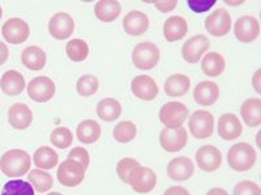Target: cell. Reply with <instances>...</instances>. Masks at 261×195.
<instances>
[{
    "instance_id": "6da1fadb",
    "label": "cell",
    "mask_w": 261,
    "mask_h": 195,
    "mask_svg": "<svg viewBox=\"0 0 261 195\" xmlns=\"http://www.w3.org/2000/svg\"><path fill=\"white\" fill-rule=\"evenodd\" d=\"M32 166V157L25 150L13 148L7 151L3 156L0 157V171L3 175L11 178L22 177L29 172Z\"/></svg>"
},
{
    "instance_id": "7a4b0ae2",
    "label": "cell",
    "mask_w": 261,
    "mask_h": 195,
    "mask_svg": "<svg viewBox=\"0 0 261 195\" xmlns=\"http://www.w3.org/2000/svg\"><path fill=\"white\" fill-rule=\"evenodd\" d=\"M257 155L256 151L249 143H235L230 147L227 152V162L230 168L235 172L249 171L255 166Z\"/></svg>"
},
{
    "instance_id": "3957f363",
    "label": "cell",
    "mask_w": 261,
    "mask_h": 195,
    "mask_svg": "<svg viewBox=\"0 0 261 195\" xmlns=\"http://www.w3.org/2000/svg\"><path fill=\"white\" fill-rule=\"evenodd\" d=\"M160 59V48L153 42H141L134 48L132 52V61L140 71H150L155 68Z\"/></svg>"
},
{
    "instance_id": "277c9868",
    "label": "cell",
    "mask_w": 261,
    "mask_h": 195,
    "mask_svg": "<svg viewBox=\"0 0 261 195\" xmlns=\"http://www.w3.org/2000/svg\"><path fill=\"white\" fill-rule=\"evenodd\" d=\"M187 106H184L180 102H169L163 104L160 110V121L165 125L167 129H176L181 126L183 122L188 117Z\"/></svg>"
},
{
    "instance_id": "5b68a950",
    "label": "cell",
    "mask_w": 261,
    "mask_h": 195,
    "mask_svg": "<svg viewBox=\"0 0 261 195\" xmlns=\"http://www.w3.org/2000/svg\"><path fill=\"white\" fill-rule=\"evenodd\" d=\"M85 171L86 169L77 161L67 159L58 168V181L62 183L63 186H79L85 178Z\"/></svg>"
},
{
    "instance_id": "8992f818",
    "label": "cell",
    "mask_w": 261,
    "mask_h": 195,
    "mask_svg": "<svg viewBox=\"0 0 261 195\" xmlns=\"http://www.w3.org/2000/svg\"><path fill=\"white\" fill-rule=\"evenodd\" d=\"M190 132L195 138L206 139L212 137L214 132V117L208 111H196L191 115Z\"/></svg>"
},
{
    "instance_id": "52a82bcc",
    "label": "cell",
    "mask_w": 261,
    "mask_h": 195,
    "mask_svg": "<svg viewBox=\"0 0 261 195\" xmlns=\"http://www.w3.org/2000/svg\"><path fill=\"white\" fill-rule=\"evenodd\" d=\"M55 91H57V86L50 77L46 76L33 78L28 85V95L32 101L38 103H46L53 99Z\"/></svg>"
},
{
    "instance_id": "ba28073f",
    "label": "cell",
    "mask_w": 261,
    "mask_h": 195,
    "mask_svg": "<svg viewBox=\"0 0 261 195\" xmlns=\"http://www.w3.org/2000/svg\"><path fill=\"white\" fill-rule=\"evenodd\" d=\"M128 185H130L134 191L146 194L150 192L157 185V175L153 172V169L140 166L130 173Z\"/></svg>"
},
{
    "instance_id": "9c48e42d",
    "label": "cell",
    "mask_w": 261,
    "mask_h": 195,
    "mask_svg": "<svg viewBox=\"0 0 261 195\" xmlns=\"http://www.w3.org/2000/svg\"><path fill=\"white\" fill-rule=\"evenodd\" d=\"M188 142V133L183 126L176 129H167L163 127L160 133L161 147L167 152H178L183 150Z\"/></svg>"
},
{
    "instance_id": "30bf717a",
    "label": "cell",
    "mask_w": 261,
    "mask_h": 195,
    "mask_svg": "<svg viewBox=\"0 0 261 195\" xmlns=\"http://www.w3.org/2000/svg\"><path fill=\"white\" fill-rule=\"evenodd\" d=\"M2 36L11 45H21L30 36V29L27 21L18 17L9 18L2 27Z\"/></svg>"
},
{
    "instance_id": "8fae6325",
    "label": "cell",
    "mask_w": 261,
    "mask_h": 195,
    "mask_svg": "<svg viewBox=\"0 0 261 195\" xmlns=\"http://www.w3.org/2000/svg\"><path fill=\"white\" fill-rule=\"evenodd\" d=\"M211 47V41L204 34L192 37L191 39L184 42L181 47V56L190 64H196L201 60L202 55Z\"/></svg>"
},
{
    "instance_id": "7c38bea8",
    "label": "cell",
    "mask_w": 261,
    "mask_h": 195,
    "mask_svg": "<svg viewBox=\"0 0 261 195\" xmlns=\"http://www.w3.org/2000/svg\"><path fill=\"white\" fill-rule=\"evenodd\" d=\"M204 24L211 36L225 37L231 30V16L225 8H220L205 18Z\"/></svg>"
},
{
    "instance_id": "4fadbf2b",
    "label": "cell",
    "mask_w": 261,
    "mask_h": 195,
    "mask_svg": "<svg viewBox=\"0 0 261 195\" xmlns=\"http://www.w3.org/2000/svg\"><path fill=\"white\" fill-rule=\"evenodd\" d=\"M74 30V21L68 13L58 12L48 21V32L54 39L64 41L72 36Z\"/></svg>"
},
{
    "instance_id": "5bb4252c",
    "label": "cell",
    "mask_w": 261,
    "mask_h": 195,
    "mask_svg": "<svg viewBox=\"0 0 261 195\" xmlns=\"http://www.w3.org/2000/svg\"><path fill=\"white\" fill-rule=\"evenodd\" d=\"M234 34L242 43H251L260 36V24L253 16H242L234 25Z\"/></svg>"
},
{
    "instance_id": "9a60e30c",
    "label": "cell",
    "mask_w": 261,
    "mask_h": 195,
    "mask_svg": "<svg viewBox=\"0 0 261 195\" xmlns=\"http://www.w3.org/2000/svg\"><path fill=\"white\" fill-rule=\"evenodd\" d=\"M130 90H132V94L137 99H141V101L145 102L154 101L158 92H160L157 82L150 76H146V74L136 76L132 80V83H130Z\"/></svg>"
},
{
    "instance_id": "2e32d148",
    "label": "cell",
    "mask_w": 261,
    "mask_h": 195,
    "mask_svg": "<svg viewBox=\"0 0 261 195\" xmlns=\"http://www.w3.org/2000/svg\"><path fill=\"white\" fill-rule=\"evenodd\" d=\"M196 162L201 171L214 172L222 164V154L214 146L205 145L196 152Z\"/></svg>"
},
{
    "instance_id": "e0dca14e",
    "label": "cell",
    "mask_w": 261,
    "mask_h": 195,
    "mask_svg": "<svg viewBox=\"0 0 261 195\" xmlns=\"http://www.w3.org/2000/svg\"><path fill=\"white\" fill-rule=\"evenodd\" d=\"M243 133V125L234 113H225L218 120V134L225 141H234Z\"/></svg>"
},
{
    "instance_id": "ac0fdd59",
    "label": "cell",
    "mask_w": 261,
    "mask_h": 195,
    "mask_svg": "<svg viewBox=\"0 0 261 195\" xmlns=\"http://www.w3.org/2000/svg\"><path fill=\"white\" fill-rule=\"evenodd\" d=\"M195 173V164L190 157L178 156L167 164V175L174 181H187Z\"/></svg>"
},
{
    "instance_id": "d6986e66",
    "label": "cell",
    "mask_w": 261,
    "mask_h": 195,
    "mask_svg": "<svg viewBox=\"0 0 261 195\" xmlns=\"http://www.w3.org/2000/svg\"><path fill=\"white\" fill-rule=\"evenodd\" d=\"M123 27L128 36H143L149 29V17L141 11H130L123 18Z\"/></svg>"
},
{
    "instance_id": "ffe728a7",
    "label": "cell",
    "mask_w": 261,
    "mask_h": 195,
    "mask_svg": "<svg viewBox=\"0 0 261 195\" xmlns=\"http://www.w3.org/2000/svg\"><path fill=\"white\" fill-rule=\"evenodd\" d=\"M220 98V87L216 82L212 81H202L197 83L193 90V99L200 106H213Z\"/></svg>"
},
{
    "instance_id": "44dd1931",
    "label": "cell",
    "mask_w": 261,
    "mask_h": 195,
    "mask_svg": "<svg viewBox=\"0 0 261 195\" xmlns=\"http://www.w3.org/2000/svg\"><path fill=\"white\" fill-rule=\"evenodd\" d=\"M8 121L13 129H28L33 122L32 110L24 103H15L8 111Z\"/></svg>"
},
{
    "instance_id": "7402d4cb",
    "label": "cell",
    "mask_w": 261,
    "mask_h": 195,
    "mask_svg": "<svg viewBox=\"0 0 261 195\" xmlns=\"http://www.w3.org/2000/svg\"><path fill=\"white\" fill-rule=\"evenodd\" d=\"M188 24L181 16H171L163 24V36L167 42H176L187 36Z\"/></svg>"
},
{
    "instance_id": "603a6c76",
    "label": "cell",
    "mask_w": 261,
    "mask_h": 195,
    "mask_svg": "<svg viewBox=\"0 0 261 195\" xmlns=\"http://www.w3.org/2000/svg\"><path fill=\"white\" fill-rule=\"evenodd\" d=\"M0 89L11 96L21 94L25 89L24 76L17 71H7L0 78Z\"/></svg>"
},
{
    "instance_id": "cb8c5ba5",
    "label": "cell",
    "mask_w": 261,
    "mask_h": 195,
    "mask_svg": "<svg viewBox=\"0 0 261 195\" xmlns=\"http://www.w3.org/2000/svg\"><path fill=\"white\" fill-rule=\"evenodd\" d=\"M46 60V52L38 46H29L21 53V61L30 71H42L45 68Z\"/></svg>"
},
{
    "instance_id": "d4e9b609",
    "label": "cell",
    "mask_w": 261,
    "mask_h": 195,
    "mask_svg": "<svg viewBox=\"0 0 261 195\" xmlns=\"http://www.w3.org/2000/svg\"><path fill=\"white\" fill-rule=\"evenodd\" d=\"M241 115L243 121L248 126L257 127L261 124V99L260 98H249L243 102L241 107Z\"/></svg>"
},
{
    "instance_id": "484cf974",
    "label": "cell",
    "mask_w": 261,
    "mask_h": 195,
    "mask_svg": "<svg viewBox=\"0 0 261 195\" xmlns=\"http://www.w3.org/2000/svg\"><path fill=\"white\" fill-rule=\"evenodd\" d=\"M165 92L171 98H179L187 94L191 89V80L186 74H172L165 81Z\"/></svg>"
},
{
    "instance_id": "4316f807",
    "label": "cell",
    "mask_w": 261,
    "mask_h": 195,
    "mask_svg": "<svg viewBox=\"0 0 261 195\" xmlns=\"http://www.w3.org/2000/svg\"><path fill=\"white\" fill-rule=\"evenodd\" d=\"M122 12V6L115 0H101L94 7L95 17L102 22H113Z\"/></svg>"
},
{
    "instance_id": "83f0119b",
    "label": "cell",
    "mask_w": 261,
    "mask_h": 195,
    "mask_svg": "<svg viewBox=\"0 0 261 195\" xmlns=\"http://www.w3.org/2000/svg\"><path fill=\"white\" fill-rule=\"evenodd\" d=\"M97 115L105 122L115 121L122 115V104L114 98H105L97 104Z\"/></svg>"
},
{
    "instance_id": "f1b7e54d",
    "label": "cell",
    "mask_w": 261,
    "mask_h": 195,
    "mask_svg": "<svg viewBox=\"0 0 261 195\" xmlns=\"http://www.w3.org/2000/svg\"><path fill=\"white\" fill-rule=\"evenodd\" d=\"M101 125L94 120H84L79 124L77 130H76L79 141L84 145H92V143L97 142L101 137Z\"/></svg>"
},
{
    "instance_id": "f546056e",
    "label": "cell",
    "mask_w": 261,
    "mask_h": 195,
    "mask_svg": "<svg viewBox=\"0 0 261 195\" xmlns=\"http://www.w3.org/2000/svg\"><path fill=\"white\" fill-rule=\"evenodd\" d=\"M226 67L225 57L218 52H209L201 60V71L208 77H218Z\"/></svg>"
},
{
    "instance_id": "4dcf8cb0",
    "label": "cell",
    "mask_w": 261,
    "mask_h": 195,
    "mask_svg": "<svg viewBox=\"0 0 261 195\" xmlns=\"http://www.w3.org/2000/svg\"><path fill=\"white\" fill-rule=\"evenodd\" d=\"M58 161H59V155L57 154V151H54L48 146H42V147L37 148V151L33 155L34 166L38 167V169H42V171L55 168Z\"/></svg>"
},
{
    "instance_id": "1f68e13d",
    "label": "cell",
    "mask_w": 261,
    "mask_h": 195,
    "mask_svg": "<svg viewBox=\"0 0 261 195\" xmlns=\"http://www.w3.org/2000/svg\"><path fill=\"white\" fill-rule=\"evenodd\" d=\"M29 182L32 183L33 189L38 192H46L54 186V178L48 172L42 169H33L28 175Z\"/></svg>"
},
{
    "instance_id": "d6a6232c",
    "label": "cell",
    "mask_w": 261,
    "mask_h": 195,
    "mask_svg": "<svg viewBox=\"0 0 261 195\" xmlns=\"http://www.w3.org/2000/svg\"><path fill=\"white\" fill-rule=\"evenodd\" d=\"M65 52L72 61L80 62L89 56V46L84 39H71L65 46Z\"/></svg>"
},
{
    "instance_id": "836d02e7",
    "label": "cell",
    "mask_w": 261,
    "mask_h": 195,
    "mask_svg": "<svg viewBox=\"0 0 261 195\" xmlns=\"http://www.w3.org/2000/svg\"><path fill=\"white\" fill-rule=\"evenodd\" d=\"M137 134L136 125L132 121H122L119 122L114 127V139L119 143H129L135 139Z\"/></svg>"
},
{
    "instance_id": "e575fe53",
    "label": "cell",
    "mask_w": 261,
    "mask_h": 195,
    "mask_svg": "<svg viewBox=\"0 0 261 195\" xmlns=\"http://www.w3.org/2000/svg\"><path fill=\"white\" fill-rule=\"evenodd\" d=\"M99 89V81L93 74H84L77 80L76 90L81 96H92Z\"/></svg>"
},
{
    "instance_id": "d590c367",
    "label": "cell",
    "mask_w": 261,
    "mask_h": 195,
    "mask_svg": "<svg viewBox=\"0 0 261 195\" xmlns=\"http://www.w3.org/2000/svg\"><path fill=\"white\" fill-rule=\"evenodd\" d=\"M0 195H34V189L28 181L11 180L4 185Z\"/></svg>"
},
{
    "instance_id": "8d00e7d4",
    "label": "cell",
    "mask_w": 261,
    "mask_h": 195,
    "mask_svg": "<svg viewBox=\"0 0 261 195\" xmlns=\"http://www.w3.org/2000/svg\"><path fill=\"white\" fill-rule=\"evenodd\" d=\"M50 141L55 147L64 150V148L71 146L72 141H73V134H72V132L68 127L59 126L53 130V133L50 136Z\"/></svg>"
},
{
    "instance_id": "74e56055",
    "label": "cell",
    "mask_w": 261,
    "mask_h": 195,
    "mask_svg": "<svg viewBox=\"0 0 261 195\" xmlns=\"http://www.w3.org/2000/svg\"><path fill=\"white\" fill-rule=\"evenodd\" d=\"M137 167H140V162L137 161V160L132 159V157H123V159L119 160L118 164H116V173H118L119 178H120L123 182L128 183L130 173H132Z\"/></svg>"
},
{
    "instance_id": "f35d334b",
    "label": "cell",
    "mask_w": 261,
    "mask_h": 195,
    "mask_svg": "<svg viewBox=\"0 0 261 195\" xmlns=\"http://www.w3.org/2000/svg\"><path fill=\"white\" fill-rule=\"evenodd\" d=\"M232 195H261V189L253 181H241L235 185Z\"/></svg>"
},
{
    "instance_id": "ab89813d",
    "label": "cell",
    "mask_w": 261,
    "mask_h": 195,
    "mask_svg": "<svg viewBox=\"0 0 261 195\" xmlns=\"http://www.w3.org/2000/svg\"><path fill=\"white\" fill-rule=\"evenodd\" d=\"M68 159L77 161L79 164H81V166H83L85 169H88V167H89V162H90L89 152H88V151H86L84 147L72 148V150L69 151Z\"/></svg>"
},
{
    "instance_id": "60d3db41",
    "label": "cell",
    "mask_w": 261,
    "mask_h": 195,
    "mask_svg": "<svg viewBox=\"0 0 261 195\" xmlns=\"http://www.w3.org/2000/svg\"><path fill=\"white\" fill-rule=\"evenodd\" d=\"M187 4L192 12L204 13L213 8L216 0H188Z\"/></svg>"
},
{
    "instance_id": "b9f144b4",
    "label": "cell",
    "mask_w": 261,
    "mask_h": 195,
    "mask_svg": "<svg viewBox=\"0 0 261 195\" xmlns=\"http://www.w3.org/2000/svg\"><path fill=\"white\" fill-rule=\"evenodd\" d=\"M153 4H154L155 8L162 13L171 12V11H174V9L176 8V6H178V3H176L175 0H169V2H162V0H160V2H153Z\"/></svg>"
},
{
    "instance_id": "7bdbcfd3",
    "label": "cell",
    "mask_w": 261,
    "mask_h": 195,
    "mask_svg": "<svg viewBox=\"0 0 261 195\" xmlns=\"http://www.w3.org/2000/svg\"><path fill=\"white\" fill-rule=\"evenodd\" d=\"M163 195H191L187 189H184L183 186H171L165 191Z\"/></svg>"
},
{
    "instance_id": "ee69618b",
    "label": "cell",
    "mask_w": 261,
    "mask_h": 195,
    "mask_svg": "<svg viewBox=\"0 0 261 195\" xmlns=\"http://www.w3.org/2000/svg\"><path fill=\"white\" fill-rule=\"evenodd\" d=\"M8 57H9L8 47H7V45L4 43V42L0 41V67L6 64Z\"/></svg>"
},
{
    "instance_id": "f6af8a7d",
    "label": "cell",
    "mask_w": 261,
    "mask_h": 195,
    "mask_svg": "<svg viewBox=\"0 0 261 195\" xmlns=\"http://www.w3.org/2000/svg\"><path fill=\"white\" fill-rule=\"evenodd\" d=\"M252 86L257 94H261V69H257L252 77Z\"/></svg>"
},
{
    "instance_id": "bcb514c9",
    "label": "cell",
    "mask_w": 261,
    "mask_h": 195,
    "mask_svg": "<svg viewBox=\"0 0 261 195\" xmlns=\"http://www.w3.org/2000/svg\"><path fill=\"white\" fill-rule=\"evenodd\" d=\"M206 195H228V192L222 187H213L206 192Z\"/></svg>"
},
{
    "instance_id": "7dc6e473",
    "label": "cell",
    "mask_w": 261,
    "mask_h": 195,
    "mask_svg": "<svg viewBox=\"0 0 261 195\" xmlns=\"http://www.w3.org/2000/svg\"><path fill=\"white\" fill-rule=\"evenodd\" d=\"M225 3L227 4V6H241V4H243L244 2L243 0H241V2H230V0H226Z\"/></svg>"
},
{
    "instance_id": "c3c4849f",
    "label": "cell",
    "mask_w": 261,
    "mask_h": 195,
    "mask_svg": "<svg viewBox=\"0 0 261 195\" xmlns=\"http://www.w3.org/2000/svg\"><path fill=\"white\" fill-rule=\"evenodd\" d=\"M256 142H257L258 147H261V143H260V133L257 134V138H256Z\"/></svg>"
},
{
    "instance_id": "681fc988",
    "label": "cell",
    "mask_w": 261,
    "mask_h": 195,
    "mask_svg": "<svg viewBox=\"0 0 261 195\" xmlns=\"http://www.w3.org/2000/svg\"><path fill=\"white\" fill-rule=\"evenodd\" d=\"M47 195H63V194H60V192H58V191H53V192H50V194H47Z\"/></svg>"
},
{
    "instance_id": "f907efd6",
    "label": "cell",
    "mask_w": 261,
    "mask_h": 195,
    "mask_svg": "<svg viewBox=\"0 0 261 195\" xmlns=\"http://www.w3.org/2000/svg\"><path fill=\"white\" fill-rule=\"evenodd\" d=\"M2 16H3V9H2V6H0V20H2Z\"/></svg>"
}]
</instances>
